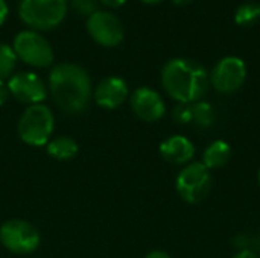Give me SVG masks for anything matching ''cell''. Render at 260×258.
Instances as JSON below:
<instances>
[{"label":"cell","instance_id":"cell-5","mask_svg":"<svg viewBox=\"0 0 260 258\" xmlns=\"http://www.w3.org/2000/svg\"><path fill=\"white\" fill-rule=\"evenodd\" d=\"M212 172L201 161H192L186 164L178 173L175 182L177 193L187 204L203 202L212 192Z\"/></svg>","mask_w":260,"mask_h":258},{"label":"cell","instance_id":"cell-16","mask_svg":"<svg viewBox=\"0 0 260 258\" xmlns=\"http://www.w3.org/2000/svg\"><path fill=\"white\" fill-rule=\"evenodd\" d=\"M215 122V109L213 106L206 102L200 100L197 103H192V123H195L198 128H210Z\"/></svg>","mask_w":260,"mask_h":258},{"label":"cell","instance_id":"cell-23","mask_svg":"<svg viewBox=\"0 0 260 258\" xmlns=\"http://www.w3.org/2000/svg\"><path fill=\"white\" fill-rule=\"evenodd\" d=\"M8 14H9V8L6 5V2L5 0H0V26L6 21Z\"/></svg>","mask_w":260,"mask_h":258},{"label":"cell","instance_id":"cell-26","mask_svg":"<svg viewBox=\"0 0 260 258\" xmlns=\"http://www.w3.org/2000/svg\"><path fill=\"white\" fill-rule=\"evenodd\" d=\"M172 2H174V5H177V6H186V5L192 3L193 0H172Z\"/></svg>","mask_w":260,"mask_h":258},{"label":"cell","instance_id":"cell-1","mask_svg":"<svg viewBox=\"0 0 260 258\" xmlns=\"http://www.w3.org/2000/svg\"><path fill=\"white\" fill-rule=\"evenodd\" d=\"M49 91L53 102L66 114H82L91 99V79L85 68L78 64L62 62L49 75Z\"/></svg>","mask_w":260,"mask_h":258},{"label":"cell","instance_id":"cell-4","mask_svg":"<svg viewBox=\"0 0 260 258\" xmlns=\"http://www.w3.org/2000/svg\"><path fill=\"white\" fill-rule=\"evenodd\" d=\"M55 128V117L52 111L43 105H30L18 120V137L29 146H44L50 141Z\"/></svg>","mask_w":260,"mask_h":258},{"label":"cell","instance_id":"cell-24","mask_svg":"<svg viewBox=\"0 0 260 258\" xmlns=\"http://www.w3.org/2000/svg\"><path fill=\"white\" fill-rule=\"evenodd\" d=\"M233 258H259V255L253 249H241L238 254H235Z\"/></svg>","mask_w":260,"mask_h":258},{"label":"cell","instance_id":"cell-22","mask_svg":"<svg viewBox=\"0 0 260 258\" xmlns=\"http://www.w3.org/2000/svg\"><path fill=\"white\" fill-rule=\"evenodd\" d=\"M99 5H104L107 8H120L126 3V0H98Z\"/></svg>","mask_w":260,"mask_h":258},{"label":"cell","instance_id":"cell-18","mask_svg":"<svg viewBox=\"0 0 260 258\" xmlns=\"http://www.w3.org/2000/svg\"><path fill=\"white\" fill-rule=\"evenodd\" d=\"M17 64V56L14 53V49L5 43H0V79L11 78L14 68Z\"/></svg>","mask_w":260,"mask_h":258},{"label":"cell","instance_id":"cell-19","mask_svg":"<svg viewBox=\"0 0 260 258\" xmlns=\"http://www.w3.org/2000/svg\"><path fill=\"white\" fill-rule=\"evenodd\" d=\"M67 3L81 15H91L96 11H99V2L98 0H67Z\"/></svg>","mask_w":260,"mask_h":258},{"label":"cell","instance_id":"cell-3","mask_svg":"<svg viewBox=\"0 0 260 258\" xmlns=\"http://www.w3.org/2000/svg\"><path fill=\"white\" fill-rule=\"evenodd\" d=\"M69 11L67 0H21L18 5L20 20L32 30H52L58 27Z\"/></svg>","mask_w":260,"mask_h":258},{"label":"cell","instance_id":"cell-2","mask_svg":"<svg viewBox=\"0 0 260 258\" xmlns=\"http://www.w3.org/2000/svg\"><path fill=\"white\" fill-rule=\"evenodd\" d=\"M161 85L177 103H197L210 88V75L193 59L172 58L161 68Z\"/></svg>","mask_w":260,"mask_h":258},{"label":"cell","instance_id":"cell-12","mask_svg":"<svg viewBox=\"0 0 260 258\" xmlns=\"http://www.w3.org/2000/svg\"><path fill=\"white\" fill-rule=\"evenodd\" d=\"M129 94L128 84L119 76H108L102 79L94 90V100L104 109L119 108Z\"/></svg>","mask_w":260,"mask_h":258},{"label":"cell","instance_id":"cell-27","mask_svg":"<svg viewBox=\"0 0 260 258\" xmlns=\"http://www.w3.org/2000/svg\"><path fill=\"white\" fill-rule=\"evenodd\" d=\"M140 2L145 3V5H158V3H161L165 0H140Z\"/></svg>","mask_w":260,"mask_h":258},{"label":"cell","instance_id":"cell-15","mask_svg":"<svg viewBox=\"0 0 260 258\" xmlns=\"http://www.w3.org/2000/svg\"><path fill=\"white\" fill-rule=\"evenodd\" d=\"M78 149H79L78 143L72 137H66V135L56 137V138L50 140L46 144L47 154L53 160H58V161H69V160H72L73 157H76Z\"/></svg>","mask_w":260,"mask_h":258},{"label":"cell","instance_id":"cell-10","mask_svg":"<svg viewBox=\"0 0 260 258\" xmlns=\"http://www.w3.org/2000/svg\"><path fill=\"white\" fill-rule=\"evenodd\" d=\"M9 93L14 99L21 103L38 105L47 97V87L44 81L30 71H21L9 78L8 81Z\"/></svg>","mask_w":260,"mask_h":258},{"label":"cell","instance_id":"cell-11","mask_svg":"<svg viewBox=\"0 0 260 258\" xmlns=\"http://www.w3.org/2000/svg\"><path fill=\"white\" fill-rule=\"evenodd\" d=\"M129 105L133 113L143 122L154 123L165 117L166 103L158 91L149 87H140L134 90L129 97Z\"/></svg>","mask_w":260,"mask_h":258},{"label":"cell","instance_id":"cell-7","mask_svg":"<svg viewBox=\"0 0 260 258\" xmlns=\"http://www.w3.org/2000/svg\"><path fill=\"white\" fill-rule=\"evenodd\" d=\"M0 242L9 252L26 255L40 246V233L27 220L11 219L0 227Z\"/></svg>","mask_w":260,"mask_h":258},{"label":"cell","instance_id":"cell-14","mask_svg":"<svg viewBox=\"0 0 260 258\" xmlns=\"http://www.w3.org/2000/svg\"><path fill=\"white\" fill-rule=\"evenodd\" d=\"M230 158H232L230 144L224 140H215L206 148L201 163L212 172V170L222 169L224 166H227Z\"/></svg>","mask_w":260,"mask_h":258},{"label":"cell","instance_id":"cell-20","mask_svg":"<svg viewBox=\"0 0 260 258\" xmlns=\"http://www.w3.org/2000/svg\"><path fill=\"white\" fill-rule=\"evenodd\" d=\"M172 117L178 125L192 123V103H177Z\"/></svg>","mask_w":260,"mask_h":258},{"label":"cell","instance_id":"cell-28","mask_svg":"<svg viewBox=\"0 0 260 258\" xmlns=\"http://www.w3.org/2000/svg\"><path fill=\"white\" fill-rule=\"evenodd\" d=\"M257 181H259V186H260V170H259V173H257Z\"/></svg>","mask_w":260,"mask_h":258},{"label":"cell","instance_id":"cell-13","mask_svg":"<svg viewBox=\"0 0 260 258\" xmlns=\"http://www.w3.org/2000/svg\"><path fill=\"white\" fill-rule=\"evenodd\" d=\"M195 144L184 135H171L160 144V155L175 166H186L195 157Z\"/></svg>","mask_w":260,"mask_h":258},{"label":"cell","instance_id":"cell-17","mask_svg":"<svg viewBox=\"0 0 260 258\" xmlns=\"http://www.w3.org/2000/svg\"><path fill=\"white\" fill-rule=\"evenodd\" d=\"M260 18V5L248 2L238 8L235 12V21L239 26H251Z\"/></svg>","mask_w":260,"mask_h":258},{"label":"cell","instance_id":"cell-25","mask_svg":"<svg viewBox=\"0 0 260 258\" xmlns=\"http://www.w3.org/2000/svg\"><path fill=\"white\" fill-rule=\"evenodd\" d=\"M145 258H171V255L165 251H151Z\"/></svg>","mask_w":260,"mask_h":258},{"label":"cell","instance_id":"cell-8","mask_svg":"<svg viewBox=\"0 0 260 258\" xmlns=\"http://www.w3.org/2000/svg\"><path fill=\"white\" fill-rule=\"evenodd\" d=\"M87 32L102 47H116L123 41L125 30L117 15L110 11H96L87 18Z\"/></svg>","mask_w":260,"mask_h":258},{"label":"cell","instance_id":"cell-21","mask_svg":"<svg viewBox=\"0 0 260 258\" xmlns=\"http://www.w3.org/2000/svg\"><path fill=\"white\" fill-rule=\"evenodd\" d=\"M11 93H9V88H8V84H5L2 79H0V106H3L8 99H9Z\"/></svg>","mask_w":260,"mask_h":258},{"label":"cell","instance_id":"cell-6","mask_svg":"<svg viewBox=\"0 0 260 258\" xmlns=\"http://www.w3.org/2000/svg\"><path fill=\"white\" fill-rule=\"evenodd\" d=\"M17 59L35 68H46L53 62V49L50 43L37 30H21L12 43Z\"/></svg>","mask_w":260,"mask_h":258},{"label":"cell","instance_id":"cell-9","mask_svg":"<svg viewBox=\"0 0 260 258\" xmlns=\"http://www.w3.org/2000/svg\"><path fill=\"white\" fill-rule=\"evenodd\" d=\"M247 79V65L238 56H225L216 62L210 73V85L221 94L236 93Z\"/></svg>","mask_w":260,"mask_h":258}]
</instances>
